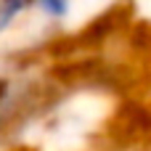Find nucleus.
I'll return each instance as SVG.
<instances>
[{"mask_svg":"<svg viewBox=\"0 0 151 151\" xmlns=\"http://www.w3.org/2000/svg\"><path fill=\"white\" fill-rule=\"evenodd\" d=\"M42 11H48L50 16H64L66 11V0H35Z\"/></svg>","mask_w":151,"mask_h":151,"instance_id":"nucleus-1","label":"nucleus"}]
</instances>
